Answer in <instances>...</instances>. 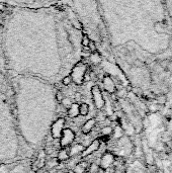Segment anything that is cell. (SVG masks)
<instances>
[{"label":"cell","mask_w":172,"mask_h":173,"mask_svg":"<svg viewBox=\"0 0 172 173\" xmlns=\"http://www.w3.org/2000/svg\"><path fill=\"white\" fill-rule=\"evenodd\" d=\"M106 40L141 90L161 94L172 74V16L166 0H96Z\"/></svg>","instance_id":"cell-1"},{"label":"cell","mask_w":172,"mask_h":173,"mask_svg":"<svg viewBox=\"0 0 172 173\" xmlns=\"http://www.w3.org/2000/svg\"><path fill=\"white\" fill-rule=\"evenodd\" d=\"M84 27L70 7H12L2 35L8 62L20 58L56 59L75 67L83 51Z\"/></svg>","instance_id":"cell-2"},{"label":"cell","mask_w":172,"mask_h":173,"mask_svg":"<svg viewBox=\"0 0 172 173\" xmlns=\"http://www.w3.org/2000/svg\"><path fill=\"white\" fill-rule=\"evenodd\" d=\"M81 0H0L11 7H42L51 5H65L74 10Z\"/></svg>","instance_id":"cell-3"},{"label":"cell","mask_w":172,"mask_h":173,"mask_svg":"<svg viewBox=\"0 0 172 173\" xmlns=\"http://www.w3.org/2000/svg\"><path fill=\"white\" fill-rule=\"evenodd\" d=\"M75 140V133L71 129L65 128L62 132V136L60 138V146L62 149L69 147L70 145L74 142Z\"/></svg>","instance_id":"cell-4"},{"label":"cell","mask_w":172,"mask_h":173,"mask_svg":"<svg viewBox=\"0 0 172 173\" xmlns=\"http://www.w3.org/2000/svg\"><path fill=\"white\" fill-rule=\"evenodd\" d=\"M65 120L64 118H59L58 119H56L54 123H53L51 127V135L54 139H60L61 136H62V132L65 129Z\"/></svg>","instance_id":"cell-5"},{"label":"cell","mask_w":172,"mask_h":173,"mask_svg":"<svg viewBox=\"0 0 172 173\" xmlns=\"http://www.w3.org/2000/svg\"><path fill=\"white\" fill-rule=\"evenodd\" d=\"M91 94H92V99L94 102V105L97 108V110H101L102 107L104 106V100H103V96L102 93L100 92L99 88L97 86H93L91 89Z\"/></svg>","instance_id":"cell-6"},{"label":"cell","mask_w":172,"mask_h":173,"mask_svg":"<svg viewBox=\"0 0 172 173\" xmlns=\"http://www.w3.org/2000/svg\"><path fill=\"white\" fill-rule=\"evenodd\" d=\"M84 73H85V67H81L79 65H76L73 69L71 70V78L76 84H82L83 78H84Z\"/></svg>","instance_id":"cell-7"},{"label":"cell","mask_w":172,"mask_h":173,"mask_svg":"<svg viewBox=\"0 0 172 173\" xmlns=\"http://www.w3.org/2000/svg\"><path fill=\"white\" fill-rule=\"evenodd\" d=\"M99 147H100V140L95 139V140H93L92 142L88 145V146H86L84 148V150L82 151V153H81L80 155H81L82 158H85V157L91 155L95 151H97L98 149H99Z\"/></svg>","instance_id":"cell-8"},{"label":"cell","mask_w":172,"mask_h":173,"mask_svg":"<svg viewBox=\"0 0 172 173\" xmlns=\"http://www.w3.org/2000/svg\"><path fill=\"white\" fill-rule=\"evenodd\" d=\"M113 161H114L113 155L110 154V153H105V154L102 155L101 159H100L99 167L101 169H108L110 165L113 163Z\"/></svg>","instance_id":"cell-9"},{"label":"cell","mask_w":172,"mask_h":173,"mask_svg":"<svg viewBox=\"0 0 172 173\" xmlns=\"http://www.w3.org/2000/svg\"><path fill=\"white\" fill-rule=\"evenodd\" d=\"M95 124H96L95 119H90L88 120H86V122L84 123V124L82 126V128H81V132H82V134H84V135L89 134V133L93 130V128L95 127Z\"/></svg>","instance_id":"cell-10"},{"label":"cell","mask_w":172,"mask_h":173,"mask_svg":"<svg viewBox=\"0 0 172 173\" xmlns=\"http://www.w3.org/2000/svg\"><path fill=\"white\" fill-rule=\"evenodd\" d=\"M85 146L83 144H74L73 146L70 147V149L68 150V154L70 157H73V156H76L78 154H81L82 151L84 150Z\"/></svg>","instance_id":"cell-11"},{"label":"cell","mask_w":172,"mask_h":173,"mask_svg":"<svg viewBox=\"0 0 172 173\" xmlns=\"http://www.w3.org/2000/svg\"><path fill=\"white\" fill-rule=\"evenodd\" d=\"M67 115L71 119L77 118L79 115V104L72 103V105L67 110Z\"/></svg>","instance_id":"cell-12"},{"label":"cell","mask_w":172,"mask_h":173,"mask_svg":"<svg viewBox=\"0 0 172 173\" xmlns=\"http://www.w3.org/2000/svg\"><path fill=\"white\" fill-rule=\"evenodd\" d=\"M103 85H104L105 90L108 92H109V93H112V92H114L113 82H112V80L110 79L109 77H105L103 79Z\"/></svg>","instance_id":"cell-13"},{"label":"cell","mask_w":172,"mask_h":173,"mask_svg":"<svg viewBox=\"0 0 172 173\" xmlns=\"http://www.w3.org/2000/svg\"><path fill=\"white\" fill-rule=\"evenodd\" d=\"M69 158H70V156L68 154V151L66 149H61V150L58 152V155H57V160L59 161V162H64V161H67Z\"/></svg>","instance_id":"cell-14"},{"label":"cell","mask_w":172,"mask_h":173,"mask_svg":"<svg viewBox=\"0 0 172 173\" xmlns=\"http://www.w3.org/2000/svg\"><path fill=\"white\" fill-rule=\"evenodd\" d=\"M87 168H88L87 163H86L85 161H82V162H80L77 165H75L73 171H74V173H84Z\"/></svg>","instance_id":"cell-15"},{"label":"cell","mask_w":172,"mask_h":173,"mask_svg":"<svg viewBox=\"0 0 172 173\" xmlns=\"http://www.w3.org/2000/svg\"><path fill=\"white\" fill-rule=\"evenodd\" d=\"M89 112V105L87 103H81L79 104V115L86 116Z\"/></svg>","instance_id":"cell-16"},{"label":"cell","mask_w":172,"mask_h":173,"mask_svg":"<svg viewBox=\"0 0 172 173\" xmlns=\"http://www.w3.org/2000/svg\"><path fill=\"white\" fill-rule=\"evenodd\" d=\"M99 169H100L99 165L96 163H92V164H90V166L88 167V171L89 173H98Z\"/></svg>","instance_id":"cell-17"},{"label":"cell","mask_w":172,"mask_h":173,"mask_svg":"<svg viewBox=\"0 0 172 173\" xmlns=\"http://www.w3.org/2000/svg\"><path fill=\"white\" fill-rule=\"evenodd\" d=\"M112 133V129L110 127H104L101 130V135L102 136H109Z\"/></svg>","instance_id":"cell-18"},{"label":"cell","mask_w":172,"mask_h":173,"mask_svg":"<svg viewBox=\"0 0 172 173\" xmlns=\"http://www.w3.org/2000/svg\"><path fill=\"white\" fill-rule=\"evenodd\" d=\"M61 103H62V105H63L64 107H66L67 110H68V108L72 105V103H73V102H72L69 98H63V100H62V101H61Z\"/></svg>","instance_id":"cell-19"},{"label":"cell","mask_w":172,"mask_h":173,"mask_svg":"<svg viewBox=\"0 0 172 173\" xmlns=\"http://www.w3.org/2000/svg\"><path fill=\"white\" fill-rule=\"evenodd\" d=\"M71 82H72L71 76H65V77L63 78V80H62V83L64 84V85H69Z\"/></svg>","instance_id":"cell-20"},{"label":"cell","mask_w":172,"mask_h":173,"mask_svg":"<svg viewBox=\"0 0 172 173\" xmlns=\"http://www.w3.org/2000/svg\"><path fill=\"white\" fill-rule=\"evenodd\" d=\"M63 98H64V96H63V94H62V92L61 91H58L56 93V99L58 100L59 102H61L63 100Z\"/></svg>","instance_id":"cell-21"},{"label":"cell","mask_w":172,"mask_h":173,"mask_svg":"<svg viewBox=\"0 0 172 173\" xmlns=\"http://www.w3.org/2000/svg\"><path fill=\"white\" fill-rule=\"evenodd\" d=\"M56 172H57L56 168H52V169H49L47 173H56Z\"/></svg>","instance_id":"cell-22"},{"label":"cell","mask_w":172,"mask_h":173,"mask_svg":"<svg viewBox=\"0 0 172 173\" xmlns=\"http://www.w3.org/2000/svg\"><path fill=\"white\" fill-rule=\"evenodd\" d=\"M76 98H77V100H79L80 99V95L79 94H76Z\"/></svg>","instance_id":"cell-23"},{"label":"cell","mask_w":172,"mask_h":173,"mask_svg":"<svg viewBox=\"0 0 172 173\" xmlns=\"http://www.w3.org/2000/svg\"><path fill=\"white\" fill-rule=\"evenodd\" d=\"M67 173H74V171H73V170H69Z\"/></svg>","instance_id":"cell-24"}]
</instances>
